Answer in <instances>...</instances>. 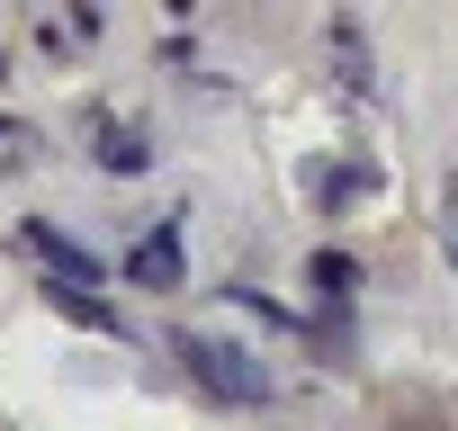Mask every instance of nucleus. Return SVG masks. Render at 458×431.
I'll use <instances>...</instances> for the list:
<instances>
[{
  "label": "nucleus",
  "mask_w": 458,
  "mask_h": 431,
  "mask_svg": "<svg viewBox=\"0 0 458 431\" xmlns=\"http://www.w3.org/2000/svg\"><path fill=\"white\" fill-rule=\"evenodd\" d=\"M180 368L225 404H270V368L252 351H234V342H216V333H180Z\"/></svg>",
  "instance_id": "1"
},
{
  "label": "nucleus",
  "mask_w": 458,
  "mask_h": 431,
  "mask_svg": "<svg viewBox=\"0 0 458 431\" xmlns=\"http://www.w3.org/2000/svg\"><path fill=\"white\" fill-rule=\"evenodd\" d=\"M126 279H135V288H180V234L153 225V234L126 252Z\"/></svg>",
  "instance_id": "2"
},
{
  "label": "nucleus",
  "mask_w": 458,
  "mask_h": 431,
  "mask_svg": "<svg viewBox=\"0 0 458 431\" xmlns=\"http://www.w3.org/2000/svg\"><path fill=\"white\" fill-rule=\"evenodd\" d=\"M90 153H99V171H144V162H153V135H144L135 117H99V144H90Z\"/></svg>",
  "instance_id": "3"
},
{
  "label": "nucleus",
  "mask_w": 458,
  "mask_h": 431,
  "mask_svg": "<svg viewBox=\"0 0 458 431\" xmlns=\"http://www.w3.org/2000/svg\"><path fill=\"white\" fill-rule=\"evenodd\" d=\"M306 279H315V297H333V306H351V297H360V261H351V252H315V270H306Z\"/></svg>",
  "instance_id": "4"
},
{
  "label": "nucleus",
  "mask_w": 458,
  "mask_h": 431,
  "mask_svg": "<svg viewBox=\"0 0 458 431\" xmlns=\"http://www.w3.org/2000/svg\"><path fill=\"white\" fill-rule=\"evenodd\" d=\"M46 306H64V315H72V324H90V333H126V324H117V306H99V297H81V288H55V279H46Z\"/></svg>",
  "instance_id": "5"
},
{
  "label": "nucleus",
  "mask_w": 458,
  "mask_h": 431,
  "mask_svg": "<svg viewBox=\"0 0 458 431\" xmlns=\"http://www.w3.org/2000/svg\"><path fill=\"white\" fill-rule=\"evenodd\" d=\"M315 189H324V207H351V198L377 189V171H369V162H342V171H315Z\"/></svg>",
  "instance_id": "6"
},
{
  "label": "nucleus",
  "mask_w": 458,
  "mask_h": 431,
  "mask_svg": "<svg viewBox=\"0 0 458 431\" xmlns=\"http://www.w3.org/2000/svg\"><path fill=\"white\" fill-rule=\"evenodd\" d=\"M28 144H37V135H28L19 117H0V171H19V162H28Z\"/></svg>",
  "instance_id": "7"
}]
</instances>
